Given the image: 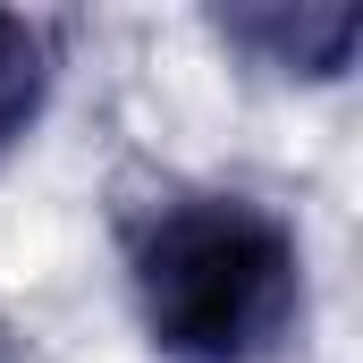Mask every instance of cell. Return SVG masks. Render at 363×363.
<instances>
[{"instance_id":"7a4b0ae2","label":"cell","mask_w":363,"mask_h":363,"mask_svg":"<svg viewBox=\"0 0 363 363\" xmlns=\"http://www.w3.org/2000/svg\"><path fill=\"white\" fill-rule=\"evenodd\" d=\"M220 26H228V43L262 51L287 77H338L363 17L355 9H237V17H220Z\"/></svg>"},{"instance_id":"6da1fadb","label":"cell","mask_w":363,"mask_h":363,"mask_svg":"<svg viewBox=\"0 0 363 363\" xmlns=\"http://www.w3.org/2000/svg\"><path fill=\"white\" fill-rule=\"evenodd\" d=\"M135 296L178 363H262L304 313V254L245 194H178L135 228Z\"/></svg>"}]
</instances>
